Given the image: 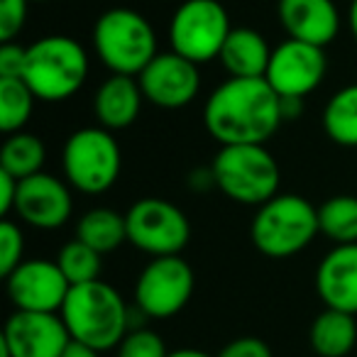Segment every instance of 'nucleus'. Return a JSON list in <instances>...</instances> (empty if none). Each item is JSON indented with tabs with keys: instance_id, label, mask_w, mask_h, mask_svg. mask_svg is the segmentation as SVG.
<instances>
[{
	"instance_id": "obj_26",
	"label": "nucleus",
	"mask_w": 357,
	"mask_h": 357,
	"mask_svg": "<svg viewBox=\"0 0 357 357\" xmlns=\"http://www.w3.org/2000/svg\"><path fill=\"white\" fill-rule=\"evenodd\" d=\"M56 264L61 267V272L69 279L71 287L96 282V279H100V269H103L98 250L89 248V245L81 243V240L66 243L64 248H61L59 257H56Z\"/></svg>"
},
{
	"instance_id": "obj_36",
	"label": "nucleus",
	"mask_w": 357,
	"mask_h": 357,
	"mask_svg": "<svg viewBox=\"0 0 357 357\" xmlns=\"http://www.w3.org/2000/svg\"><path fill=\"white\" fill-rule=\"evenodd\" d=\"M167 357H213V355H208V352H204V350H196V347H181V350L169 352Z\"/></svg>"
},
{
	"instance_id": "obj_8",
	"label": "nucleus",
	"mask_w": 357,
	"mask_h": 357,
	"mask_svg": "<svg viewBox=\"0 0 357 357\" xmlns=\"http://www.w3.org/2000/svg\"><path fill=\"white\" fill-rule=\"evenodd\" d=\"M230 17L218 0H184L169 22L172 52L186 56L194 64L220 56L230 35Z\"/></svg>"
},
{
	"instance_id": "obj_33",
	"label": "nucleus",
	"mask_w": 357,
	"mask_h": 357,
	"mask_svg": "<svg viewBox=\"0 0 357 357\" xmlns=\"http://www.w3.org/2000/svg\"><path fill=\"white\" fill-rule=\"evenodd\" d=\"M191 189L196 191H206V189H213L215 186V176H213V169H199V172L191 174Z\"/></svg>"
},
{
	"instance_id": "obj_37",
	"label": "nucleus",
	"mask_w": 357,
	"mask_h": 357,
	"mask_svg": "<svg viewBox=\"0 0 357 357\" xmlns=\"http://www.w3.org/2000/svg\"><path fill=\"white\" fill-rule=\"evenodd\" d=\"M350 30L357 40V0H352V6H350Z\"/></svg>"
},
{
	"instance_id": "obj_35",
	"label": "nucleus",
	"mask_w": 357,
	"mask_h": 357,
	"mask_svg": "<svg viewBox=\"0 0 357 357\" xmlns=\"http://www.w3.org/2000/svg\"><path fill=\"white\" fill-rule=\"evenodd\" d=\"M303 113V98H282V118L296 120Z\"/></svg>"
},
{
	"instance_id": "obj_20",
	"label": "nucleus",
	"mask_w": 357,
	"mask_h": 357,
	"mask_svg": "<svg viewBox=\"0 0 357 357\" xmlns=\"http://www.w3.org/2000/svg\"><path fill=\"white\" fill-rule=\"evenodd\" d=\"M311 347L318 357H345L357 342V323L352 313L326 308L311 323Z\"/></svg>"
},
{
	"instance_id": "obj_32",
	"label": "nucleus",
	"mask_w": 357,
	"mask_h": 357,
	"mask_svg": "<svg viewBox=\"0 0 357 357\" xmlns=\"http://www.w3.org/2000/svg\"><path fill=\"white\" fill-rule=\"evenodd\" d=\"M17 186H20V181L15 176L0 172V215H10L15 211Z\"/></svg>"
},
{
	"instance_id": "obj_21",
	"label": "nucleus",
	"mask_w": 357,
	"mask_h": 357,
	"mask_svg": "<svg viewBox=\"0 0 357 357\" xmlns=\"http://www.w3.org/2000/svg\"><path fill=\"white\" fill-rule=\"evenodd\" d=\"M76 240L86 243L89 248L98 250L100 255L113 252L123 243H128V223L125 215L113 208H93L81 215L76 225Z\"/></svg>"
},
{
	"instance_id": "obj_14",
	"label": "nucleus",
	"mask_w": 357,
	"mask_h": 357,
	"mask_svg": "<svg viewBox=\"0 0 357 357\" xmlns=\"http://www.w3.org/2000/svg\"><path fill=\"white\" fill-rule=\"evenodd\" d=\"M71 335L59 313L15 311L6 321L0 342L10 357H61Z\"/></svg>"
},
{
	"instance_id": "obj_19",
	"label": "nucleus",
	"mask_w": 357,
	"mask_h": 357,
	"mask_svg": "<svg viewBox=\"0 0 357 357\" xmlns=\"http://www.w3.org/2000/svg\"><path fill=\"white\" fill-rule=\"evenodd\" d=\"M218 59L233 79H264L272 50L259 32L250 27H235L230 30Z\"/></svg>"
},
{
	"instance_id": "obj_17",
	"label": "nucleus",
	"mask_w": 357,
	"mask_h": 357,
	"mask_svg": "<svg viewBox=\"0 0 357 357\" xmlns=\"http://www.w3.org/2000/svg\"><path fill=\"white\" fill-rule=\"evenodd\" d=\"M316 289L326 308L357 313V243L335 245L321 259L316 272Z\"/></svg>"
},
{
	"instance_id": "obj_11",
	"label": "nucleus",
	"mask_w": 357,
	"mask_h": 357,
	"mask_svg": "<svg viewBox=\"0 0 357 357\" xmlns=\"http://www.w3.org/2000/svg\"><path fill=\"white\" fill-rule=\"evenodd\" d=\"M323 76H326L323 47L289 37L277 50H272L264 79L277 91L279 98H306L321 86Z\"/></svg>"
},
{
	"instance_id": "obj_23",
	"label": "nucleus",
	"mask_w": 357,
	"mask_h": 357,
	"mask_svg": "<svg viewBox=\"0 0 357 357\" xmlns=\"http://www.w3.org/2000/svg\"><path fill=\"white\" fill-rule=\"evenodd\" d=\"M323 130L335 144L357 147V84L340 89L326 103Z\"/></svg>"
},
{
	"instance_id": "obj_28",
	"label": "nucleus",
	"mask_w": 357,
	"mask_h": 357,
	"mask_svg": "<svg viewBox=\"0 0 357 357\" xmlns=\"http://www.w3.org/2000/svg\"><path fill=\"white\" fill-rule=\"evenodd\" d=\"M169 350L157 333L147 328H135L118 345V357H167Z\"/></svg>"
},
{
	"instance_id": "obj_34",
	"label": "nucleus",
	"mask_w": 357,
	"mask_h": 357,
	"mask_svg": "<svg viewBox=\"0 0 357 357\" xmlns=\"http://www.w3.org/2000/svg\"><path fill=\"white\" fill-rule=\"evenodd\" d=\"M61 357H100V352L84 345V342H79V340H69V345L61 352Z\"/></svg>"
},
{
	"instance_id": "obj_4",
	"label": "nucleus",
	"mask_w": 357,
	"mask_h": 357,
	"mask_svg": "<svg viewBox=\"0 0 357 357\" xmlns=\"http://www.w3.org/2000/svg\"><path fill=\"white\" fill-rule=\"evenodd\" d=\"M215 186L230 201L243 206H262L279 191L277 159L264 144H223L213 164Z\"/></svg>"
},
{
	"instance_id": "obj_15",
	"label": "nucleus",
	"mask_w": 357,
	"mask_h": 357,
	"mask_svg": "<svg viewBox=\"0 0 357 357\" xmlns=\"http://www.w3.org/2000/svg\"><path fill=\"white\" fill-rule=\"evenodd\" d=\"M71 211H74V201H71L69 189L64 181H59L52 174H32L22 178L17 186L15 213L32 228H61L71 218Z\"/></svg>"
},
{
	"instance_id": "obj_27",
	"label": "nucleus",
	"mask_w": 357,
	"mask_h": 357,
	"mask_svg": "<svg viewBox=\"0 0 357 357\" xmlns=\"http://www.w3.org/2000/svg\"><path fill=\"white\" fill-rule=\"evenodd\" d=\"M25 235H22L20 225H15L13 220H3L0 223V274L10 277L25 259Z\"/></svg>"
},
{
	"instance_id": "obj_16",
	"label": "nucleus",
	"mask_w": 357,
	"mask_h": 357,
	"mask_svg": "<svg viewBox=\"0 0 357 357\" xmlns=\"http://www.w3.org/2000/svg\"><path fill=\"white\" fill-rule=\"evenodd\" d=\"M279 20L291 40L323 50L340 32V15L333 0H279Z\"/></svg>"
},
{
	"instance_id": "obj_6",
	"label": "nucleus",
	"mask_w": 357,
	"mask_h": 357,
	"mask_svg": "<svg viewBox=\"0 0 357 357\" xmlns=\"http://www.w3.org/2000/svg\"><path fill=\"white\" fill-rule=\"evenodd\" d=\"M93 47L113 74L139 76L157 56V35L144 15L130 8H113L96 20Z\"/></svg>"
},
{
	"instance_id": "obj_25",
	"label": "nucleus",
	"mask_w": 357,
	"mask_h": 357,
	"mask_svg": "<svg viewBox=\"0 0 357 357\" xmlns=\"http://www.w3.org/2000/svg\"><path fill=\"white\" fill-rule=\"evenodd\" d=\"M35 98L25 79H0V130L6 135L20 132L32 118Z\"/></svg>"
},
{
	"instance_id": "obj_9",
	"label": "nucleus",
	"mask_w": 357,
	"mask_h": 357,
	"mask_svg": "<svg viewBox=\"0 0 357 357\" xmlns=\"http://www.w3.org/2000/svg\"><path fill=\"white\" fill-rule=\"evenodd\" d=\"M128 243L152 257L178 255L191 238L184 211L164 199H142L125 213Z\"/></svg>"
},
{
	"instance_id": "obj_3",
	"label": "nucleus",
	"mask_w": 357,
	"mask_h": 357,
	"mask_svg": "<svg viewBox=\"0 0 357 357\" xmlns=\"http://www.w3.org/2000/svg\"><path fill=\"white\" fill-rule=\"evenodd\" d=\"M89 56L76 40L66 35H50L27 47L25 84L47 103L66 100L86 84Z\"/></svg>"
},
{
	"instance_id": "obj_13",
	"label": "nucleus",
	"mask_w": 357,
	"mask_h": 357,
	"mask_svg": "<svg viewBox=\"0 0 357 357\" xmlns=\"http://www.w3.org/2000/svg\"><path fill=\"white\" fill-rule=\"evenodd\" d=\"M137 81L144 93V100L167 110H176L189 105L201 89L199 64L176 54V52L157 54L142 69Z\"/></svg>"
},
{
	"instance_id": "obj_7",
	"label": "nucleus",
	"mask_w": 357,
	"mask_h": 357,
	"mask_svg": "<svg viewBox=\"0 0 357 357\" xmlns=\"http://www.w3.org/2000/svg\"><path fill=\"white\" fill-rule=\"evenodd\" d=\"M64 176L81 194H103L118 181L123 154L105 128H81L69 135L61 154Z\"/></svg>"
},
{
	"instance_id": "obj_12",
	"label": "nucleus",
	"mask_w": 357,
	"mask_h": 357,
	"mask_svg": "<svg viewBox=\"0 0 357 357\" xmlns=\"http://www.w3.org/2000/svg\"><path fill=\"white\" fill-rule=\"evenodd\" d=\"M8 296L17 311L59 313L71 291L61 267L50 259H25L6 277Z\"/></svg>"
},
{
	"instance_id": "obj_38",
	"label": "nucleus",
	"mask_w": 357,
	"mask_h": 357,
	"mask_svg": "<svg viewBox=\"0 0 357 357\" xmlns=\"http://www.w3.org/2000/svg\"><path fill=\"white\" fill-rule=\"evenodd\" d=\"M30 3H32V0H30ZM35 3H45V0H35Z\"/></svg>"
},
{
	"instance_id": "obj_5",
	"label": "nucleus",
	"mask_w": 357,
	"mask_h": 357,
	"mask_svg": "<svg viewBox=\"0 0 357 357\" xmlns=\"http://www.w3.org/2000/svg\"><path fill=\"white\" fill-rule=\"evenodd\" d=\"M318 233V208L296 194H277L262 204L250 228L252 245L272 259L301 252Z\"/></svg>"
},
{
	"instance_id": "obj_22",
	"label": "nucleus",
	"mask_w": 357,
	"mask_h": 357,
	"mask_svg": "<svg viewBox=\"0 0 357 357\" xmlns=\"http://www.w3.org/2000/svg\"><path fill=\"white\" fill-rule=\"evenodd\" d=\"M47 162V149L37 135L32 132H13L8 135L6 144L0 149V172L10 174L17 181L40 174Z\"/></svg>"
},
{
	"instance_id": "obj_18",
	"label": "nucleus",
	"mask_w": 357,
	"mask_h": 357,
	"mask_svg": "<svg viewBox=\"0 0 357 357\" xmlns=\"http://www.w3.org/2000/svg\"><path fill=\"white\" fill-rule=\"evenodd\" d=\"M144 93L135 76L113 74L100 84L93 98V113L100 128L105 130H125L137 120L142 110Z\"/></svg>"
},
{
	"instance_id": "obj_24",
	"label": "nucleus",
	"mask_w": 357,
	"mask_h": 357,
	"mask_svg": "<svg viewBox=\"0 0 357 357\" xmlns=\"http://www.w3.org/2000/svg\"><path fill=\"white\" fill-rule=\"evenodd\" d=\"M318 228L335 245L357 243V196H333L318 208Z\"/></svg>"
},
{
	"instance_id": "obj_2",
	"label": "nucleus",
	"mask_w": 357,
	"mask_h": 357,
	"mask_svg": "<svg viewBox=\"0 0 357 357\" xmlns=\"http://www.w3.org/2000/svg\"><path fill=\"white\" fill-rule=\"evenodd\" d=\"M59 316L71 340L98 352L118 347L130 333V308L123 296L100 279L71 287Z\"/></svg>"
},
{
	"instance_id": "obj_30",
	"label": "nucleus",
	"mask_w": 357,
	"mask_h": 357,
	"mask_svg": "<svg viewBox=\"0 0 357 357\" xmlns=\"http://www.w3.org/2000/svg\"><path fill=\"white\" fill-rule=\"evenodd\" d=\"M27 61V47L3 42L0 47V79H22Z\"/></svg>"
},
{
	"instance_id": "obj_31",
	"label": "nucleus",
	"mask_w": 357,
	"mask_h": 357,
	"mask_svg": "<svg viewBox=\"0 0 357 357\" xmlns=\"http://www.w3.org/2000/svg\"><path fill=\"white\" fill-rule=\"evenodd\" d=\"M215 357H272V350L264 340L252 335L245 337H235L233 342L223 347Z\"/></svg>"
},
{
	"instance_id": "obj_29",
	"label": "nucleus",
	"mask_w": 357,
	"mask_h": 357,
	"mask_svg": "<svg viewBox=\"0 0 357 357\" xmlns=\"http://www.w3.org/2000/svg\"><path fill=\"white\" fill-rule=\"evenodd\" d=\"M30 0H0V40L13 42L27 20Z\"/></svg>"
},
{
	"instance_id": "obj_10",
	"label": "nucleus",
	"mask_w": 357,
	"mask_h": 357,
	"mask_svg": "<svg viewBox=\"0 0 357 357\" xmlns=\"http://www.w3.org/2000/svg\"><path fill=\"white\" fill-rule=\"evenodd\" d=\"M194 294V269L178 255L154 257L135 284L137 308L149 318H172Z\"/></svg>"
},
{
	"instance_id": "obj_1",
	"label": "nucleus",
	"mask_w": 357,
	"mask_h": 357,
	"mask_svg": "<svg viewBox=\"0 0 357 357\" xmlns=\"http://www.w3.org/2000/svg\"><path fill=\"white\" fill-rule=\"evenodd\" d=\"M204 123L211 137L223 144H264L282 118V98L267 79H233L208 96Z\"/></svg>"
}]
</instances>
